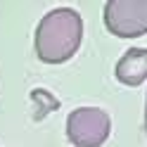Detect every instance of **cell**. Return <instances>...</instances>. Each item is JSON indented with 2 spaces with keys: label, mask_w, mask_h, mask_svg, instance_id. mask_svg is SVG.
I'll list each match as a JSON object with an SVG mask.
<instances>
[{
  "label": "cell",
  "mask_w": 147,
  "mask_h": 147,
  "mask_svg": "<svg viewBox=\"0 0 147 147\" xmlns=\"http://www.w3.org/2000/svg\"><path fill=\"white\" fill-rule=\"evenodd\" d=\"M116 78L123 86H140L147 78V48H128L116 62Z\"/></svg>",
  "instance_id": "obj_4"
},
{
  "label": "cell",
  "mask_w": 147,
  "mask_h": 147,
  "mask_svg": "<svg viewBox=\"0 0 147 147\" xmlns=\"http://www.w3.org/2000/svg\"><path fill=\"white\" fill-rule=\"evenodd\" d=\"M112 133V119L100 107H78L67 116V138L74 147H102Z\"/></svg>",
  "instance_id": "obj_2"
},
{
  "label": "cell",
  "mask_w": 147,
  "mask_h": 147,
  "mask_svg": "<svg viewBox=\"0 0 147 147\" xmlns=\"http://www.w3.org/2000/svg\"><path fill=\"white\" fill-rule=\"evenodd\" d=\"M83 38V19L71 7H55L36 26V57L45 64H64L76 55Z\"/></svg>",
  "instance_id": "obj_1"
},
{
  "label": "cell",
  "mask_w": 147,
  "mask_h": 147,
  "mask_svg": "<svg viewBox=\"0 0 147 147\" xmlns=\"http://www.w3.org/2000/svg\"><path fill=\"white\" fill-rule=\"evenodd\" d=\"M107 31L116 38L147 33V0H109L102 10Z\"/></svg>",
  "instance_id": "obj_3"
},
{
  "label": "cell",
  "mask_w": 147,
  "mask_h": 147,
  "mask_svg": "<svg viewBox=\"0 0 147 147\" xmlns=\"http://www.w3.org/2000/svg\"><path fill=\"white\" fill-rule=\"evenodd\" d=\"M145 131H147V97H145Z\"/></svg>",
  "instance_id": "obj_5"
}]
</instances>
